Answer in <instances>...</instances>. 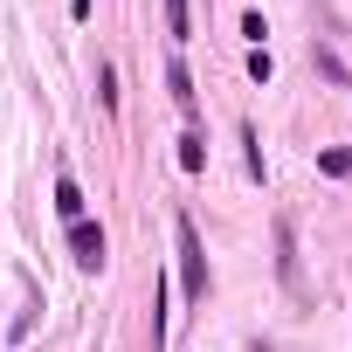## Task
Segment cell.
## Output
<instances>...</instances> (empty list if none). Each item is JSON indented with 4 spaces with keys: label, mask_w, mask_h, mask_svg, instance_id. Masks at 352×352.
<instances>
[{
    "label": "cell",
    "mask_w": 352,
    "mask_h": 352,
    "mask_svg": "<svg viewBox=\"0 0 352 352\" xmlns=\"http://www.w3.org/2000/svg\"><path fill=\"white\" fill-rule=\"evenodd\" d=\"M173 242H180V290H187L194 304H208V249H201V235H194L187 214L173 221Z\"/></svg>",
    "instance_id": "6da1fadb"
},
{
    "label": "cell",
    "mask_w": 352,
    "mask_h": 352,
    "mask_svg": "<svg viewBox=\"0 0 352 352\" xmlns=\"http://www.w3.org/2000/svg\"><path fill=\"white\" fill-rule=\"evenodd\" d=\"M104 249H111V242H104V228H97L90 214L69 221V256H76V270H104Z\"/></svg>",
    "instance_id": "7a4b0ae2"
},
{
    "label": "cell",
    "mask_w": 352,
    "mask_h": 352,
    "mask_svg": "<svg viewBox=\"0 0 352 352\" xmlns=\"http://www.w3.org/2000/svg\"><path fill=\"white\" fill-rule=\"evenodd\" d=\"M276 276L297 290V228L290 221H276Z\"/></svg>",
    "instance_id": "3957f363"
},
{
    "label": "cell",
    "mask_w": 352,
    "mask_h": 352,
    "mask_svg": "<svg viewBox=\"0 0 352 352\" xmlns=\"http://www.w3.org/2000/svg\"><path fill=\"white\" fill-rule=\"evenodd\" d=\"M166 90H173V104H180V111L194 118V76H187V63H180V56L166 63Z\"/></svg>",
    "instance_id": "277c9868"
},
{
    "label": "cell",
    "mask_w": 352,
    "mask_h": 352,
    "mask_svg": "<svg viewBox=\"0 0 352 352\" xmlns=\"http://www.w3.org/2000/svg\"><path fill=\"white\" fill-rule=\"evenodd\" d=\"M56 214H63V221H83V187L69 180V173L56 180Z\"/></svg>",
    "instance_id": "5b68a950"
},
{
    "label": "cell",
    "mask_w": 352,
    "mask_h": 352,
    "mask_svg": "<svg viewBox=\"0 0 352 352\" xmlns=\"http://www.w3.org/2000/svg\"><path fill=\"white\" fill-rule=\"evenodd\" d=\"M166 35H173V42H194V14H187V0H166Z\"/></svg>",
    "instance_id": "8992f818"
},
{
    "label": "cell",
    "mask_w": 352,
    "mask_h": 352,
    "mask_svg": "<svg viewBox=\"0 0 352 352\" xmlns=\"http://www.w3.org/2000/svg\"><path fill=\"white\" fill-rule=\"evenodd\" d=\"M201 166H208V138L187 131V138H180V173H201Z\"/></svg>",
    "instance_id": "52a82bcc"
},
{
    "label": "cell",
    "mask_w": 352,
    "mask_h": 352,
    "mask_svg": "<svg viewBox=\"0 0 352 352\" xmlns=\"http://www.w3.org/2000/svg\"><path fill=\"white\" fill-rule=\"evenodd\" d=\"M242 145H249V180H263V138H256V124H242Z\"/></svg>",
    "instance_id": "ba28073f"
},
{
    "label": "cell",
    "mask_w": 352,
    "mask_h": 352,
    "mask_svg": "<svg viewBox=\"0 0 352 352\" xmlns=\"http://www.w3.org/2000/svg\"><path fill=\"white\" fill-rule=\"evenodd\" d=\"M318 166L331 173V180H345V173H352V152H338V145H331V152H318Z\"/></svg>",
    "instance_id": "9c48e42d"
},
{
    "label": "cell",
    "mask_w": 352,
    "mask_h": 352,
    "mask_svg": "<svg viewBox=\"0 0 352 352\" xmlns=\"http://www.w3.org/2000/svg\"><path fill=\"white\" fill-rule=\"evenodd\" d=\"M97 97H104V111H118V69H111V63L97 69Z\"/></svg>",
    "instance_id": "30bf717a"
}]
</instances>
